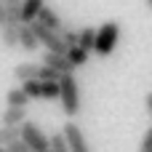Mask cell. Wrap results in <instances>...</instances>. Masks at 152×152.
Masks as SVG:
<instances>
[{
    "label": "cell",
    "instance_id": "obj_1",
    "mask_svg": "<svg viewBox=\"0 0 152 152\" xmlns=\"http://www.w3.org/2000/svg\"><path fill=\"white\" fill-rule=\"evenodd\" d=\"M59 102L67 118H75L80 112V88L75 75H61L59 77Z\"/></svg>",
    "mask_w": 152,
    "mask_h": 152
},
{
    "label": "cell",
    "instance_id": "obj_2",
    "mask_svg": "<svg viewBox=\"0 0 152 152\" xmlns=\"http://www.w3.org/2000/svg\"><path fill=\"white\" fill-rule=\"evenodd\" d=\"M118 40H120V24L118 21H104L96 29V45H94V51L99 56H110L115 51Z\"/></svg>",
    "mask_w": 152,
    "mask_h": 152
},
{
    "label": "cell",
    "instance_id": "obj_3",
    "mask_svg": "<svg viewBox=\"0 0 152 152\" xmlns=\"http://www.w3.org/2000/svg\"><path fill=\"white\" fill-rule=\"evenodd\" d=\"M32 27V32L37 35V43L48 51V53H59V56H67V45H64V40H61V35L59 32H53V29H45L40 21H35V24H29Z\"/></svg>",
    "mask_w": 152,
    "mask_h": 152
},
{
    "label": "cell",
    "instance_id": "obj_4",
    "mask_svg": "<svg viewBox=\"0 0 152 152\" xmlns=\"http://www.w3.org/2000/svg\"><path fill=\"white\" fill-rule=\"evenodd\" d=\"M21 142L29 147V152H48V136L40 131V126L37 123H32V120H27L24 126H21Z\"/></svg>",
    "mask_w": 152,
    "mask_h": 152
},
{
    "label": "cell",
    "instance_id": "obj_5",
    "mask_svg": "<svg viewBox=\"0 0 152 152\" xmlns=\"http://www.w3.org/2000/svg\"><path fill=\"white\" fill-rule=\"evenodd\" d=\"M61 134H64V139H67L69 152H91V147H88V142H86V136H83V131H80L77 123L67 120V126L61 128Z\"/></svg>",
    "mask_w": 152,
    "mask_h": 152
},
{
    "label": "cell",
    "instance_id": "obj_6",
    "mask_svg": "<svg viewBox=\"0 0 152 152\" xmlns=\"http://www.w3.org/2000/svg\"><path fill=\"white\" fill-rule=\"evenodd\" d=\"M43 8H45V0H21L19 21H21V24H35Z\"/></svg>",
    "mask_w": 152,
    "mask_h": 152
},
{
    "label": "cell",
    "instance_id": "obj_7",
    "mask_svg": "<svg viewBox=\"0 0 152 152\" xmlns=\"http://www.w3.org/2000/svg\"><path fill=\"white\" fill-rule=\"evenodd\" d=\"M40 64H45V67H51L53 72H59V75H72L75 72V67L67 61V56H59V53H43V61Z\"/></svg>",
    "mask_w": 152,
    "mask_h": 152
},
{
    "label": "cell",
    "instance_id": "obj_8",
    "mask_svg": "<svg viewBox=\"0 0 152 152\" xmlns=\"http://www.w3.org/2000/svg\"><path fill=\"white\" fill-rule=\"evenodd\" d=\"M37 21H40V24H43L45 29H53V32H59V35H61V29H64V21H61V16H59V13L53 11V8H48V5H45V8L40 11Z\"/></svg>",
    "mask_w": 152,
    "mask_h": 152
},
{
    "label": "cell",
    "instance_id": "obj_9",
    "mask_svg": "<svg viewBox=\"0 0 152 152\" xmlns=\"http://www.w3.org/2000/svg\"><path fill=\"white\" fill-rule=\"evenodd\" d=\"M27 123V110H16V107H8L0 118V126H8V128H21Z\"/></svg>",
    "mask_w": 152,
    "mask_h": 152
},
{
    "label": "cell",
    "instance_id": "obj_10",
    "mask_svg": "<svg viewBox=\"0 0 152 152\" xmlns=\"http://www.w3.org/2000/svg\"><path fill=\"white\" fill-rule=\"evenodd\" d=\"M13 77H16L19 83H27V80H37V77H40V64H32V61L16 64V69H13Z\"/></svg>",
    "mask_w": 152,
    "mask_h": 152
},
{
    "label": "cell",
    "instance_id": "obj_11",
    "mask_svg": "<svg viewBox=\"0 0 152 152\" xmlns=\"http://www.w3.org/2000/svg\"><path fill=\"white\" fill-rule=\"evenodd\" d=\"M19 45H21L24 51H37V48H40L37 35L32 32L29 24H19Z\"/></svg>",
    "mask_w": 152,
    "mask_h": 152
},
{
    "label": "cell",
    "instance_id": "obj_12",
    "mask_svg": "<svg viewBox=\"0 0 152 152\" xmlns=\"http://www.w3.org/2000/svg\"><path fill=\"white\" fill-rule=\"evenodd\" d=\"M77 45L91 53L94 45H96V27H83V29H77Z\"/></svg>",
    "mask_w": 152,
    "mask_h": 152
},
{
    "label": "cell",
    "instance_id": "obj_13",
    "mask_svg": "<svg viewBox=\"0 0 152 152\" xmlns=\"http://www.w3.org/2000/svg\"><path fill=\"white\" fill-rule=\"evenodd\" d=\"M5 102H8V107H16V110H27V104H29V96H27L21 88H11V91L5 94Z\"/></svg>",
    "mask_w": 152,
    "mask_h": 152
},
{
    "label": "cell",
    "instance_id": "obj_14",
    "mask_svg": "<svg viewBox=\"0 0 152 152\" xmlns=\"http://www.w3.org/2000/svg\"><path fill=\"white\" fill-rule=\"evenodd\" d=\"M0 32H3L0 40H3L5 48H16V45H19V24H5Z\"/></svg>",
    "mask_w": 152,
    "mask_h": 152
},
{
    "label": "cell",
    "instance_id": "obj_15",
    "mask_svg": "<svg viewBox=\"0 0 152 152\" xmlns=\"http://www.w3.org/2000/svg\"><path fill=\"white\" fill-rule=\"evenodd\" d=\"M67 61L77 69V67H83V64L88 61V51L80 48V45H72V48H67Z\"/></svg>",
    "mask_w": 152,
    "mask_h": 152
},
{
    "label": "cell",
    "instance_id": "obj_16",
    "mask_svg": "<svg viewBox=\"0 0 152 152\" xmlns=\"http://www.w3.org/2000/svg\"><path fill=\"white\" fill-rule=\"evenodd\" d=\"M21 139V128H8V126H0V147H11L13 142Z\"/></svg>",
    "mask_w": 152,
    "mask_h": 152
},
{
    "label": "cell",
    "instance_id": "obj_17",
    "mask_svg": "<svg viewBox=\"0 0 152 152\" xmlns=\"http://www.w3.org/2000/svg\"><path fill=\"white\" fill-rule=\"evenodd\" d=\"M48 152H69L67 139H64V134H61V131H59V134H53V136H48Z\"/></svg>",
    "mask_w": 152,
    "mask_h": 152
},
{
    "label": "cell",
    "instance_id": "obj_18",
    "mask_svg": "<svg viewBox=\"0 0 152 152\" xmlns=\"http://www.w3.org/2000/svg\"><path fill=\"white\" fill-rule=\"evenodd\" d=\"M21 91H24L29 99H40V96H43V83H40V80H27V83H21Z\"/></svg>",
    "mask_w": 152,
    "mask_h": 152
},
{
    "label": "cell",
    "instance_id": "obj_19",
    "mask_svg": "<svg viewBox=\"0 0 152 152\" xmlns=\"http://www.w3.org/2000/svg\"><path fill=\"white\" fill-rule=\"evenodd\" d=\"M40 99H45V102L59 99V83H43V96Z\"/></svg>",
    "mask_w": 152,
    "mask_h": 152
},
{
    "label": "cell",
    "instance_id": "obj_20",
    "mask_svg": "<svg viewBox=\"0 0 152 152\" xmlns=\"http://www.w3.org/2000/svg\"><path fill=\"white\" fill-rule=\"evenodd\" d=\"M61 40H64V45H67V48L77 45V29H72V27H64V29H61Z\"/></svg>",
    "mask_w": 152,
    "mask_h": 152
},
{
    "label": "cell",
    "instance_id": "obj_21",
    "mask_svg": "<svg viewBox=\"0 0 152 152\" xmlns=\"http://www.w3.org/2000/svg\"><path fill=\"white\" fill-rule=\"evenodd\" d=\"M139 152H152V128L144 134V139H142V144H139Z\"/></svg>",
    "mask_w": 152,
    "mask_h": 152
},
{
    "label": "cell",
    "instance_id": "obj_22",
    "mask_svg": "<svg viewBox=\"0 0 152 152\" xmlns=\"http://www.w3.org/2000/svg\"><path fill=\"white\" fill-rule=\"evenodd\" d=\"M8 152H29V147H27V144L19 139V142H13V144L8 147Z\"/></svg>",
    "mask_w": 152,
    "mask_h": 152
},
{
    "label": "cell",
    "instance_id": "obj_23",
    "mask_svg": "<svg viewBox=\"0 0 152 152\" xmlns=\"http://www.w3.org/2000/svg\"><path fill=\"white\" fill-rule=\"evenodd\" d=\"M5 8H21V0H3Z\"/></svg>",
    "mask_w": 152,
    "mask_h": 152
},
{
    "label": "cell",
    "instance_id": "obj_24",
    "mask_svg": "<svg viewBox=\"0 0 152 152\" xmlns=\"http://www.w3.org/2000/svg\"><path fill=\"white\" fill-rule=\"evenodd\" d=\"M144 104H147V112H150V118H152V94L144 96Z\"/></svg>",
    "mask_w": 152,
    "mask_h": 152
},
{
    "label": "cell",
    "instance_id": "obj_25",
    "mask_svg": "<svg viewBox=\"0 0 152 152\" xmlns=\"http://www.w3.org/2000/svg\"><path fill=\"white\" fill-rule=\"evenodd\" d=\"M5 27V5H0V29Z\"/></svg>",
    "mask_w": 152,
    "mask_h": 152
},
{
    "label": "cell",
    "instance_id": "obj_26",
    "mask_svg": "<svg viewBox=\"0 0 152 152\" xmlns=\"http://www.w3.org/2000/svg\"><path fill=\"white\" fill-rule=\"evenodd\" d=\"M144 3H147V8H152V0H144Z\"/></svg>",
    "mask_w": 152,
    "mask_h": 152
},
{
    "label": "cell",
    "instance_id": "obj_27",
    "mask_svg": "<svg viewBox=\"0 0 152 152\" xmlns=\"http://www.w3.org/2000/svg\"><path fill=\"white\" fill-rule=\"evenodd\" d=\"M0 152H8V147H0Z\"/></svg>",
    "mask_w": 152,
    "mask_h": 152
},
{
    "label": "cell",
    "instance_id": "obj_28",
    "mask_svg": "<svg viewBox=\"0 0 152 152\" xmlns=\"http://www.w3.org/2000/svg\"><path fill=\"white\" fill-rule=\"evenodd\" d=\"M0 5H3V0H0Z\"/></svg>",
    "mask_w": 152,
    "mask_h": 152
}]
</instances>
